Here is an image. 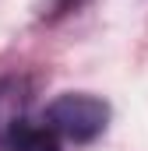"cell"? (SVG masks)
I'll return each mask as SVG.
<instances>
[{"label":"cell","instance_id":"7a4b0ae2","mask_svg":"<svg viewBox=\"0 0 148 151\" xmlns=\"http://www.w3.org/2000/svg\"><path fill=\"white\" fill-rule=\"evenodd\" d=\"M0 141H4L7 151H60L57 134H53L46 123H32L28 116L18 119V123H11V127L0 134Z\"/></svg>","mask_w":148,"mask_h":151},{"label":"cell","instance_id":"3957f363","mask_svg":"<svg viewBox=\"0 0 148 151\" xmlns=\"http://www.w3.org/2000/svg\"><path fill=\"white\" fill-rule=\"evenodd\" d=\"M25 106H28V95H25V84H21V81L0 84V134H4L11 123L25 119Z\"/></svg>","mask_w":148,"mask_h":151},{"label":"cell","instance_id":"6da1fadb","mask_svg":"<svg viewBox=\"0 0 148 151\" xmlns=\"http://www.w3.org/2000/svg\"><path fill=\"white\" fill-rule=\"evenodd\" d=\"M110 123V106L95 95H85V91H71V95H60L57 102H49L46 109V127L60 137H67L74 144H88L95 141Z\"/></svg>","mask_w":148,"mask_h":151}]
</instances>
